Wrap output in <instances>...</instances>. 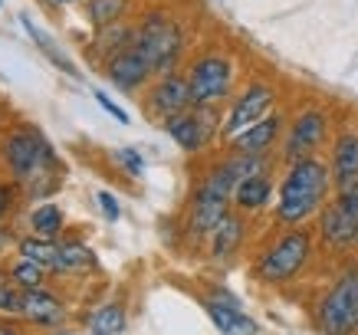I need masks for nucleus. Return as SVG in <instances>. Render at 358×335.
Masks as SVG:
<instances>
[{"label": "nucleus", "mask_w": 358, "mask_h": 335, "mask_svg": "<svg viewBox=\"0 0 358 335\" xmlns=\"http://www.w3.org/2000/svg\"><path fill=\"white\" fill-rule=\"evenodd\" d=\"M92 263H96V257H92V250H89L86 243H63V247L56 250V266L53 270L83 273V270H89Z\"/></svg>", "instance_id": "obj_21"}, {"label": "nucleus", "mask_w": 358, "mask_h": 335, "mask_svg": "<svg viewBox=\"0 0 358 335\" xmlns=\"http://www.w3.org/2000/svg\"><path fill=\"white\" fill-rule=\"evenodd\" d=\"M270 194H273L270 178H266V174H253V178H243V181L237 184L234 201H237L240 207H247V211H257V207H263L270 201Z\"/></svg>", "instance_id": "obj_18"}, {"label": "nucleus", "mask_w": 358, "mask_h": 335, "mask_svg": "<svg viewBox=\"0 0 358 335\" xmlns=\"http://www.w3.org/2000/svg\"><path fill=\"white\" fill-rule=\"evenodd\" d=\"M187 83H191V102L201 108H214L220 99L230 92V83H234V63L227 56H201L191 73H187Z\"/></svg>", "instance_id": "obj_5"}, {"label": "nucleus", "mask_w": 358, "mask_h": 335, "mask_svg": "<svg viewBox=\"0 0 358 335\" xmlns=\"http://www.w3.org/2000/svg\"><path fill=\"white\" fill-rule=\"evenodd\" d=\"M131 36H135V30H129L125 23H112V27H102V33H99V40H96V53L109 63L115 53H122L125 46L131 43Z\"/></svg>", "instance_id": "obj_20"}, {"label": "nucleus", "mask_w": 358, "mask_h": 335, "mask_svg": "<svg viewBox=\"0 0 358 335\" xmlns=\"http://www.w3.org/2000/svg\"><path fill=\"white\" fill-rule=\"evenodd\" d=\"M332 184L338 191L358 184V135H342L332 148Z\"/></svg>", "instance_id": "obj_15"}, {"label": "nucleus", "mask_w": 358, "mask_h": 335, "mask_svg": "<svg viewBox=\"0 0 358 335\" xmlns=\"http://www.w3.org/2000/svg\"><path fill=\"white\" fill-rule=\"evenodd\" d=\"M20 309H23V292L0 286V313H20Z\"/></svg>", "instance_id": "obj_30"}, {"label": "nucleus", "mask_w": 358, "mask_h": 335, "mask_svg": "<svg viewBox=\"0 0 358 335\" xmlns=\"http://www.w3.org/2000/svg\"><path fill=\"white\" fill-rule=\"evenodd\" d=\"M326 131H329L326 112H319V108H306L303 115L293 122L289 135H286L282 158H286L289 164H293V162H303V158H313L315 148L326 141Z\"/></svg>", "instance_id": "obj_8"}, {"label": "nucleus", "mask_w": 358, "mask_h": 335, "mask_svg": "<svg viewBox=\"0 0 358 335\" xmlns=\"http://www.w3.org/2000/svg\"><path fill=\"white\" fill-rule=\"evenodd\" d=\"M3 158L10 164V171L20 181H33L40 174L53 171V148L46 145V138L33 129H17L3 141Z\"/></svg>", "instance_id": "obj_3"}, {"label": "nucleus", "mask_w": 358, "mask_h": 335, "mask_svg": "<svg viewBox=\"0 0 358 335\" xmlns=\"http://www.w3.org/2000/svg\"><path fill=\"white\" fill-rule=\"evenodd\" d=\"M280 129H282L280 115H266V119L253 122L250 129H243L240 135H234L230 145H234V152H240V155H266L273 148V141L280 138Z\"/></svg>", "instance_id": "obj_13"}, {"label": "nucleus", "mask_w": 358, "mask_h": 335, "mask_svg": "<svg viewBox=\"0 0 358 335\" xmlns=\"http://www.w3.org/2000/svg\"><path fill=\"white\" fill-rule=\"evenodd\" d=\"M30 224H33V230H36V237L53 240L56 234H59V227H63V211H59L56 204L36 207V211L30 214Z\"/></svg>", "instance_id": "obj_24"}, {"label": "nucleus", "mask_w": 358, "mask_h": 335, "mask_svg": "<svg viewBox=\"0 0 358 335\" xmlns=\"http://www.w3.org/2000/svg\"><path fill=\"white\" fill-rule=\"evenodd\" d=\"M125 7H129V0H89L86 3V17L92 27H112V23H119L125 17Z\"/></svg>", "instance_id": "obj_22"}, {"label": "nucleus", "mask_w": 358, "mask_h": 335, "mask_svg": "<svg viewBox=\"0 0 358 335\" xmlns=\"http://www.w3.org/2000/svg\"><path fill=\"white\" fill-rule=\"evenodd\" d=\"M329 187H332V168L326 162H319V158L293 162L280 184L276 217L282 224H303L306 217L326 204Z\"/></svg>", "instance_id": "obj_1"}, {"label": "nucleus", "mask_w": 358, "mask_h": 335, "mask_svg": "<svg viewBox=\"0 0 358 335\" xmlns=\"http://www.w3.org/2000/svg\"><path fill=\"white\" fill-rule=\"evenodd\" d=\"M96 201H99V211L106 214V220H119V217H122L119 197L112 194V191H99V194H96Z\"/></svg>", "instance_id": "obj_29"}, {"label": "nucleus", "mask_w": 358, "mask_h": 335, "mask_svg": "<svg viewBox=\"0 0 358 335\" xmlns=\"http://www.w3.org/2000/svg\"><path fill=\"white\" fill-rule=\"evenodd\" d=\"M30 322H40V325H56L63 319V309L56 303L53 296H46L40 290H27L23 292V309H20Z\"/></svg>", "instance_id": "obj_17"}, {"label": "nucleus", "mask_w": 358, "mask_h": 335, "mask_svg": "<svg viewBox=\"0 0 358 335\" xmlns=\"http://www.w3.org/2000/svg\"><path fill=\"white\" fill-rule=\"evenodd\" d=\"M89 332L92 335H122L125 332V313H122V306L109 303L96 309L92 319H89Z\"/></svg>", "instance_id": "obj_23"}, {"label": "nucleus", "mask_w": 358, "mask_h": 335, "mask_svg": "<svg viewBox=\"0 0 358 335\" xmlns=\"http://www.w3.org/2000/svg\"><path fill=\"white\" fill-rule=\"evenodd\" d=\"M207 315L214 319V325H217L220 332H227V335H257V322L240 313L237 299H230L224 292L207 303Z\"/></svg>", "instance_id": "obj_14"}, {"label": "nucleus", "mask_w": 358, "mask_h": 335, "mask_svg": "<svg viewBox=\"0 0 358 335\" xmlns=\"http://www.w3.org/2000/svg\"><path fill=\"white\" fill-rule=\"evenodd\" d=\"M115 162H119L129 174H141V171H145V158H141L135 148H115Z\"/></svg>", "instance_id": "obj_27"}, {"label": "nucleus", "mask_w": 358, "mask_h": 335, "mask_svg": "<svg viewBox=\"0 0 358 335\" xmlns=\"http://www.w3.org/2000/svg\"><path fill=\"white\" fill-rule=\"evenodd\" d=\"M63 335H73V332H63Z\"/></svg>", "instance_id": "obj_34"}, {"label": "nucleus", "mask_w": 358, "mask_h": 335, "mask_svg": "<svg viewBox=\"0 0 358 335\" xmlns=\"http://www.w3.org/2000/svg\"><path fill=\"white\" fill-rule=\"evenodd\" d=\"M106 73H109V79L122 89V92H135V89H141L148 83L152 66H148V59L129 43L122 53H115L109 63H106Z\"/></svg>", "instance_id": "obj_12"}, {"label": "nucleus", "mask_w": 358, "mask_h": 335, "mask_svg": "<svg viewBox=\"0 0 358 335\" xmlns=\"http://www.w3.org/2000/svg\"><path fill=\"white\" fill-rule=\"evenodd\" d=\"M319 329L326 335H352L358 329V270L345 273L322 299Z\"/></svg>", "instance_id": "obj_4"}, {"label": "nucleus", "mask_w": 358, "mask_h": 335, "mask_svg": "<svg viewBox=\"0 0 358 335\" xmlns=\"http://www.w3.org/2000/svg\"><path fill=\"white\" fill-rule=\"evenodd\" d=\"M273 99H276V92H273L266 83H253V86L243 89V92L237 96V102L230 106L227 122H224V129H220V131H224L227 138H234V135H240L243 129H250L253 122L266 119Z\"/></svg>", "instance_id": "obj_9"}, {"label": "nucleus", "mask_w": 358, "mask_h": 335, "mask_svg": "<svg viewBox=\"0 0 358 335\" xmlns=\"http://www.w3.org/2000/svg\"><path fill=\"white\" fill-rule=\"evenodd\" d=\"M217 119H210V108H201V106H191L187 112L174 115V119L164 122V131L178 141V148L185 152H201L207 141L214 138V125Z\"/></svg>", "instance_id": "obj_10"}, {"label": "nucleus", "mask_w": 358, "mask_h": 335, "mask_svg": "<svg viewBox=\"0 0 358 335\" xmlns=\"http://www.w3.org/2000/svg\"><path fill=\"white\" fill-rule=\"evenodd\" d=\"M10 204H13L10 187H3V184H0V217H3V214H7V211H10Z\"/></svg>", "instance_id": "obj_31"}, {"label": "nucleus", "mask_w": 358, "mask_h": 335, "mask_svg": "<svg viewBox=\"0 0 358 335\" xmlns=\"http://www.w3.org/2000/svg\"><path fill=\"white\" fill-rule=\"evenodd\" d=\"M0 3H3V0H0Z\"/></svg>", "instance_id": "obj_35"}, {"label": "nucleus", "mask_w": 358, "mask_h": 335, "mask_svg": "<svg viewBox=\"0 0 358 335\" xmlns=\"http://www.w3.org/2000/svg\"><path fill=\"white\" fill-rule=\"evenodd\" d=\"M191 106H194V102H191V83H187V76H178V73L162 76V83H158V86L152 89V96H148L152 115H158L162 122L181 115V112H187Z\"/></svg>", "instance_id": "obj_11"}, {"label": "nucleus", "mask_w": 358, "mask_h": 335, "mask_svg": "<svg viewBox=\"0 0 358 335\" xmlns=\"http://www.w3.org/2000/svg\"><path fill=\"white\" fill-rule=\"evenodd\" d=\"M23 257L27 259H33V263H40V266H50L53 270L56 266V243H50V240H43V237H36V240H23Z\"/></svg>", "instance_id": "obj_25"}, {"label": "nucleus", "mask_w": 358, "mask_h": 335, "mask_svg": "<svg viewBox=\"0 0 358 335\" xmlns=\"http://www.w3.org/2000/svg\"><path fill=\"white\" fill-rule=\"evenodd\" d=\"M20 23H23V30L30 33V40H33V43H36V50H40V53H43L46 59H50V63L56 66V69H63L66 76L79 79V69H76V66H73V59H69V56H66L63 50H59V46L53 43V36H50V33H46V30H40V27H36V23H33L30 17H27V13H23V17H20Z\"/></svg>", "instance_id": "obj_16"}, {"label": "nucleus", "mask_w": 358, "mask_h": 335, "mask_svg": "<svg viewBox=\"0 0 358 335\" xmlns=\"http://www.w3.org/2000/svg\"><path fill=\"white\" fill-rule=\"evenodd\" d=\"M50 3H59V7H63V3H79V0H50Z\"/></svg>", "instance_id": "obj_32"}, {"label": "nucleus", "mask_w": 358, "mask_h": 335, "mask_svg": "<svg viewBox=\"0 0 358 335\" xmlns=\"http://www.w3.org/2000/svg\"><path fill=\"white\" fill-rule=\"evenodd\" d=\"M13 280L20 283L23 290H40V280H43V266H40V263H33V259H27V263H20V266L13 270Z\"/></svg>", "instance_id": "obj_26"}, {"label": "nucleus", "mask_w": 358, "mask_h": 335, "mask_svg": "<svg viewBox=\"0 0 358 335\" xmlns=\"http://www.w3.org/2000/svg\"><path fill=\"white\" fill-rule=\"evenodd\" d=\"M0 335H17V332H13V329H3V325H0Z\"/></svg>", "instance_id": "obj_33"}, {"label": "nucleus", "mask_w": 358, "mask_h": 335, "mask_svg": "<svg viewBox=\"0 0 358 335\" xmlns=\"http://www.w3.org/2000/svg\"><path fill=\"white\" fill-rule=\"evenodd\" d=\"M131 46L148 59L152 73L168 76L174 66H178V59H181V50H185V33H181V27H178L168 13H148V17L135 27Z\"/></svg>", "instance_id": "obj_2"}, {"label": "nucleus", "mask_w": 358, "mask_h": 335, "mask_svg": "<svg viewBox=\"0 0 358 335\" xmlns=\"http://www.w3.org/2000/svg\"><path fill=\"white\" fill-rule=\"evenodd\" d=\"M92 96H96V102H99V106H102V108H106V112H109L112 119H115V122H122V125H129V112H125V108H122L119 102H112V99H109V92H102V89H96Z\"/></svg>", "instance_id": "obj_28"}, {"label": "nucleus", "mask_w": 358, "mask_h": 335, "mask_svg": "<svg viewBox=\"0 0 358 335\" xmlns=\"http://www.w3.org/2000/svg\"><path fill=\"white\" fill-rule=\"evenodd\" d=\"M322 237L336 250L358 243V184L338 191L336 201L326 204V211H322Z\"/></svg>", "instance_id": "obj_6"}, {"label": "nucleus", "mask_w": 358, "mask_h": 335, "mask_svg": "<svg viewBox=\"0 0 358 335\" xmlns=\"http://www.w3.org/2000/svg\"><path fill=\"white\" fill-rule=\"evenodd\" d=\"M309 247H313V240L306 230H293V234H286L282 240H276V247L260 259V280L266 283H286L289 276L303 270L306 257H309Z\"/></svg>", "instance_id": "obj_7"}, {"label": "nucleus", "mask_w": 358, "mask_h": 335, "mask_svg": "<svg viewBox=\"0 0 358 335\" xmlns=\"http://www.w3.org/2000/svg\"><path fill=\"white\" fill-rule=\"evenodd\" d=\"M240 240H243V224H240V217L227 214L210 234V250H214V257H230L240 247Z\"/></svg>", "instance_id": "obj_19"}]
</instances>
